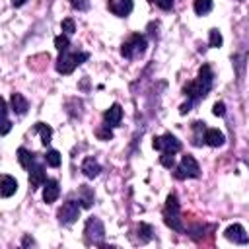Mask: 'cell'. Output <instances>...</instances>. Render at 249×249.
Masks as SVG:
<instances>
[{
    "label": "cell",
    "mask_w": 249,
    "mask_h": 249,
    "mask_svg": "<svg viewBox=\"0 0 249 249\" xmlns=\"http://www.w3.org/2000/svg\"><path fill=\"white\" fill-rule=\"evenodd\" d=\"M173 175H175L177 179H198V177H200V165H198V161H196L193 156L187 154V156L181 158V161H179V165L175 167Z\"/></svg>",
    "instance_id": "obj_6"
},
{
    "label": "cell",
    "mask_w": 249,
    "mask_h": 249,
    "mask_svg": "<svg viewBox=\"0 0 249 249\" xmlns=\"http://www.w3.org/2000/svg\"><path fill=\"white\" fill-rule=\"evenodd\" d=\"M80 204H82V208H89L93 204V191L88 185L80 187Z\"/></svg>",
    "instance_id": "obj_21"
},
{
    "label": "cell",
    "mask_w": 249,
    "mask_h": 249,
    "mask_svg": "<svg viewBox=\"0 0 249 249\" xmlns=\"http://www.w3.org/2000/svg\"><path fill=\"white\" fill-rule=\"evenodd\" d=\"M212 113H214L216 117H224V115H226V103H224V101H216L214 107H212Z\"/></svg>",
    "instance_id": "obj_30"
},
{
    "label": "cell",
    "mask_w": 249,
    "mask_h": 249,
    "mask_svg": "<svg viewBox=\"0 0 249 249\" xmlns=\"http://www.w3.org/2000/svg\"><path fill=\"white\" fill-rule=\"evenodd\" d=\"M10 126H12V123H10V119H8V115L4 117V128H2V134H8V130H10Z\"/></svg>",
    "instance_id": "obj_34"
},
{
    "label": "cell",
    "mask_w": 249,
    "mask_h": 249,
    "mask_svg": "<svg viewBox=\"0 0 249 249\" xmlns=\"http://www.w3.org/2000/svg\"><path fill=\"white\" fill-rule=\"evenodd\" d=\"M54 47H56L60 53L68 51V47H70V39H68V35H66V33H62V35L54 37Z\"/></svg>",
    "instance_id": "obj_25"
},
{
    "label": "cell",
    "mask_w": 249,
    "mask_h": 249,
    "mask_svg": "<svg viewBox=\"0 0 249 249\" xmlns=\"http://www.w3.org/2000/svg\"><path fill=\"white\" fill-rule=\"evenodd\" d=\"M152 2H154V4L158 6V8H161V10H165V12L173 8V0H152Z\"/></svg>",
    "instance_id": "obj_32"
},
{
    "label": "cell",
    "mask_w": 249,
    "mask_h": 249,
    "mask_svg": "<svg viewBox=\"0 0 249 249\" xmlns=\"http://www.w3.org/2000/svg\"><path fill=\"white\" fill-rule=\"evenodd\" d=\"M224 142H226V136H224L222 130H218V128H206V132H204V144H208L212 148H218V146H224Z\"/></svg>",
    "instance_id": "obj_15"
},
{
    "label": "cell",
    "mask_w": 249,
    "mask_h": 249,
    "mask_svg": "<svg viewBox=\"0 0 249 249\" xmlns=\"http://www.w3.org/2000/svg\"><path fill=\"white\" fill-rule=\"evenodd\" d=\"M163 222L167 228H171L173 231L177 233H183L185 228H183V218H181V208H179V198L175 193H171L165 200V206H163Z\"/></svg>",
    "instance_id": "obj_2"
},
{
    "label": "cell",
    "mask_w": 249,
    "mask_h": 249,
    "mask_svg": "<svg viewBox=\"0 0 249 249\" xmlns=\"http://www.w3.org/2000/svg\"><path fill=\"white\" fill-rule=\"evenodd\" d=\"M70 4H72V8H76L80 12H84V10L89 8V2L88 0H70Z\"/></svg>",
    "instance_id": "obj_31"
},
{
    "label": "cell",
    "mask_w": 249,
    "mask_h": 249,
    "mask_svg": "<svg viewBox=\"0 0 249 249\" xmlns=\"http://www.w3.org/2000/svg\"><path fill=\"white\" fill-rule=\"evenodd\" d=\"M146 47H148V41L144 35L140 33H132L123 45H121V54L128 60L136 58V56H142L146 53Z\"/></svg>",
    "instance_id": "obj_4"
},
{
    "label": "cell",
    "mask_w": 249,
    "mask_h": 249,
    "mask_svg": "<svg viewBox=\"0 0 249 249\" xmlns=\"http://www.w3.org/2000/svg\"><path fill=\"white\" fill-rule=\"evenodd\" d=\"M18 161H19V165L23 167V169H31L33 167V163L37 161V154H33L31 150H27V148H18Z\"/></svg>",
    "instance_id": "obj_17"
},
{
    "label": "cell",
    "mask_w": 249,
    "mask_h": 249,
    "mask_svg": "<svg viewBox=\"0 0 249 249\" xmlns=\"http://www.w3.org/2000/svg\"><path fill=\"white\" fill-rule=\"evenodd\" d=\"M121 119H123V109H121L119 103H113V105L103 113V123L109 124L111 128L119 126V124H121Z\"/></svg>",
    "instance_id": "obj_12"
},
{
    "label": "cell",
    "mask_w": 249,
    "mask_h": 249,
    "mask_svg": "<svg viewBox=\"0 0 249 249\" xmlns=\"http://www.w3.org/2000/svg\"><path fill=\"white\" fill-rule=\"evenodd\" d=\"M45 183H47L45 167H43V163L35 161V163H33V167L29 169V185H31V189H33V191H37V189H39V187H43Z\"/></svg>",
    "instance_id": "obj_11"
},
{
    "label": "cell",
    "mask_w": 249,
    "mask_h": 249,
    "mask_svg": "<svg viewBox=\"0 0 249 249\" xmlns=\"http://www.w3.org/2000/svg\"><path fill=\"white\" fill-rule=\"evenodd\" d=\"M212 82H214V74H212L210 64H202L198 68V76L183 88V93L193 103H196V101H200V99H204L208 95V91L212 89Z\"/></svg>",
    "instance_id": "obj_1"
},
{
    "label": "cell",
    "mask_w": 249,
    "mask_h": 249,
    "mask_svg": "<svg viewBox=\"0 0 249 249\" xmlns=\"http://www.w3.org/2000/svg\"><path fill=\"white\" fill-rule=\"evenodd\" d=\"M191 126H193V144H195V146H202V144H204L206 123H202V121H195Z\"/></svg>",
    "instance_id": "obj_19"
},
{
    "label": "cell",
    "mask_w": 249,
    "mask_h": 249,
    "mask_svg": "<svg viewBox=\"0 0 249 249\" xmlns=\"http://www.w3.org/2000/svg\"><path fill=\"white\" fill-rule=\"evenodd\" d=\"M95 134H97V138H99V140H111V138H113L111 126H109V124H105V123H103V126H99V128L95 130Z\"/></svg>",
    "instance_id": "obj_27"
},
{
    "label": "cell",
    "mask_w": 249,
    "mask_h": 249,
    "mask_svg": "<svg viewBox=\"0 0 249 249\" xmlns=\"http://www.w3.org/2000/svg\"><path fill=\"white\" fill-rule=\"evenodd\" d=\"M208 35H210V43H208L210 47H222V33L218 29H210Z\"/></svg>",
    "instance_id": "obj_29"
},
{
    "label": "cell",
    "mask_w": 249,
    "mask_h": 249,
    "mask_svg": "<svg viewBox=\"0 0 249 249\" xmlns=\"http://www.w3.org/2000/svg\"><path fill=\"white\" fill-rule=\"evenodd\" d=\"M84 239L88 245H103L105 239V226L99 218L89 216L84 226Z\"/></svg>",
    "instance_id": "obj_5"
},
{
    "label": "cell",
    "mask_w": 249,
    "mask_h": 249,
    "mask_svg": "<svg viewBox=\"0 0 249 249\" xmlns=\"http://www.w3.org/2000/svg\"><path fill=\"white\" fill-rule=\"evenodd\" d=\"M21 245H23V247H27V245H35V241H33L29 235H25V237H23V241H21Z\"/></svg>",
    "instance_id": "obj_35"
},
{
    "label": "cell",
    "mask_w": 249,
    "mask_h": 249,
    "mask_svg": "<svg viewBox=\"0 0 249 249\" xmlns=\"http://www.w3.org/2000/svg\"><path fill=\"white\" fill-rule=\"evenodd\" d=\"M152 233H154V230H152L150 224H140L138 226V241L140 243H148L152 239Z\"/></svg>",
    "instance_id": "obj_23"
},
{
    "label": "cell",
    "mask_w": 249,
    "mask_h": 249,
    "mask_svg": "<svg viewBox=\"0 0 249 249\" xmlns=\"http://www.w3.org/2000/svg\"><path fill=\"white\" fill-rule=\"evenodd\" d=\"M154 150H160V152H169V154H177L181 150V140L177 136H173L171 132H165L161 136H156L154 142H152Z\"/></svg>",
    "instance_id": "obj_8"
},
{
    "label": "cell",
    "mask_w": 249,
    "mask_h": 249,
    "mask_svg": "<svg viewBox=\"0 0 249 249\" xmlns=\"http://www.w3.org/2000/svg\"><path fill=\"white\" fill-rule=\"evenodd\" d=\"M191 105H193V101H191V99H189V101H187V103H183V105H181V107H179V113H181V115H185V113H187V111H191Z\"/></svg>",
    "instance_id": "obj_33"
},
{
    "label": "cell",
    "mask_w": 249,
    "mask_h": 249,
    "mask_svg": "<svg viewBox=\"0 0 249 249\" xmlns=\"http://www.w3.org/2000/svg\"><path fill=\"white\" fill-rule=\"evenodd\" d=\"M80 208H82L80 200H78V202H76V200H66V202L58 208V212H56L58 222H60V224H64V226L74 224V222L80 218Z\"/></svg>",
    "instance_id": "obj_7"
},
{
    "label": "cell",
    "mask_w": 249,
    "mask_h": 249,
    "mask_svg": "<svg viewBox=\"0 0 249 249\" xmlns=\"http://www.w3.org/2000/svg\"><path fill=\"white\" fill-rule=\"evenodd\" d=\"M89 58V53L86 51H80V53H70V51H64L60 53L58 60H56V72L58 74H72L76 66H80L82 62H86Z\"/></svg>",
    "instance_id": "obj_3"
},
{
    "label": "cell",
    "mask_w": 249,
    "mask_h": 249,
    "mask_svg": "<svg viewBox=\"0 0 249 249\" xmlns=\"http://www.w3.org/2000/svg\"><path fill=\"white\" fill-rule=\"evenodd\" d=\"M224 235H226V239H230V241H233L237 245H247L249 243V235H247V231H245V228L241 224L228 226L226 231H224Z\"/></svg>",
    "instance_id": "obj_9"
},
{
    "label": "cell",
    "mask_w": 249,
    "mask_h": 249,
    "mask_svg": "<svg viewBox=\"0 0 249 249\" xmlns=\"http://www.w3.org/2000/svg\"><path fill=\"white\" fill-rule=\"evenodd\" d=\"M60 29H62V33H66V35H72V33L76 31V23H74V19H72V18H66V19H62V23H60Z\"/></svg>",
    "instance_id": "obj_28"
},
{
    "label": "cell",
    "mask_w": 249,
    "mask_h": 249,
    "mask_svg": "<svg viewBox=\"0 0 249 249\" xmlns=\"http://www.w3.org/2000/svg\"><path fill=\"white\" fill-rule=\"evenodd\" d=\"M60 195V187L56 179H47V183L43 185V200L47 204H53Z\"/></svg>",
    "instance_id": "obj_13"
},
{
    "label": "cell",
    "mask_w": 249,
    "mask_h": 249,
    "mask_svg": "<svg viewBox=\"0 0 249 249\" xmlns=\"http://www.w3.org/2000/svg\"><path fill=\"white\" fill-rule=\"evenodd\" d=\"M25 2H27V0H12V4H14L16 8H18V6H23Z\"/></svg>",
    "instance_id": "obj_36"
},
{
    "label": "cell",
    "mask_w": 249,
    "mask_h": 249,
    "mask_svg": "<svg viewBox=\"0 0 249 249\" xmlns=\"http://www.w3.org/2000/svg\"><path fill=\"white\" fill-rule=\"evenodd\" d=\"M33 132H39V134H41V142H43L45 146H49V144H51L53 128H51L47 123H35V126H33Z\"/></svg>",
    "instance_id": "obj_20"
},
{
    "label": "cell",
    "mask_w": 249,
    "mask_h": 249,
    "mask_svg": "<svg viewBox=\"0 0 249 249\" xmlns=\"http://www.w3.org/2000/svg\"><path fill=\"white\" fill-rule=\"evenodd\" d=\"M195 12L198 16H206L210 10H212V0H195Z\"/></svg>",
    "instance_id": "obj_24"
},
{
    "label": "cell",
    "mask_w": 249,
    "mask_h": 249,
    "mask_svg": "<svg viewBox=\"0 0 249 249\" xmlns=\"http://www.w3.org/2000/svg\"><path fill=\"white\" fill-rule=\"evenodd\" d=\"M160 163L167 169H173L175 167V154H169V152H161L160 156Z\"/></svg>",
    "instance_id": "obj_26"
},
{
    "label": "cell",
    "mask_w": 249,
    "mask_h": 249,
    "mask_svg": "<svg viewBox=\"0 0 249 249\" xmlns=\"http://www.w3.org/2000/svg\"><path fill=\"white\" fill-rule=\"evenodd\" d=\"M99 171H101V165H99V161H97L93 156H88V158L82 161V173H84L88 179L97 177Z\"/></svg>",
    "instance_id": "obj_14"
},
{
    "label": "cell",
    "mask_w": 249,
    "mask_h": 249,
    "mask_svg": "<svg viewBox=\"0 0 249 249\" xmlns=\"http://www.w3.org/2000/svg\"><path fill=\"white\" fill-rule=\"evenodd\" d=\"M45 163L51 167H58L60 165V152L58 150H47V154L43 156Z\"/></svg>",
    "instance_id": "obj_22"
},
{
    "label": "cell",
    "mask_w": 249,
    "mask_h": 249,
    "mask_svg": "<svg viewBox=\"0 0 249 249\" xmlns=\"http://www.w3.org/2000/svg\"><path fill=\"white\" fill-rule=\"evenodd\" d=\"M10 105H12V111H14L16 115H25L27 109H29L27 99H25L21 93H18V91L12 93V97H10Z\"/></svg>",
    "instance_id": "obj_16"
},
{
    "label": "cell",
    "mask_w": 249,
    "mask_h": 249,
    "mask_svg": "<svg viewBox=\"0 0 249 249\" xmlns=\"http://www.w3.org/2000/svg\"><path fill=\"white\" fill-rule=\"evenodd\" d=\"M18 191V181L12 177V175H2V183H0V195H2V198H8V196H12L14 193Z\"/></svg>",
    "instance_id": "obj_18"
},
{
    "label": "cell",
    "mask_w": 249,
    "mask_h": 249,
    "mask_svg": "<svg viewBox=\"0 0 249 249\" xmlns=\"http://www.w3.org/2000/svg\"><path fill=\"white\" fill-rule=\"evenodd\" d=\"M107 8L111 14H115L117 18H126L132 8H134V2L132 0H107Z\"/></svg>",
    "instance_id": "obj_10"
}]
</instances>
